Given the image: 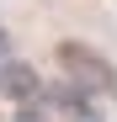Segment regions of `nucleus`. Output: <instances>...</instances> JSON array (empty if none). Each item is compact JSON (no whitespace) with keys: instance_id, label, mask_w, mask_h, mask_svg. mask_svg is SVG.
<instances>
[{"instance_id":"obj_1","label":"nucleus","mask_w":117,"mask_h":122,"mask_svg":"<svg viewBox=\"0 0 117 122\" xmlns=\"http://www.w3.org/2000/svg\"><path fill=\"white\" fill-rule=\"evenodd\" d=\"M58 58H64L74 74H85V85H112V69H106V64H101L90 48H80V43H64V48H58Z\"/></svg>"}]
</instances>
